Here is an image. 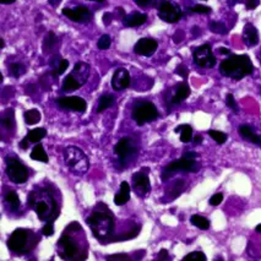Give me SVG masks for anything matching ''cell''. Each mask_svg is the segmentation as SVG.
I'll list each match as a JSON object with an SVG mask.
<instances>
[{"mask_svg": "<svg viewBox=\"0 0 261 261\" xmlns=\"http://www.w3.org/2000/svg\"><path fill=\"white\" fill-rule=\"evenodd\" d=\"M29 207L35 210L38 218L44 222H54L58 213V204L47 190L32 191L27 198Z\"/></svg>", "mask_w": 261, "mask_h": 261, "instance_id": "1", "label": "cell"}, {"mask_svg": "<svg viewBox=\"0 0 261 261\" xmlns=\"http://www.w3.org/2000/svg\"><path fill=\"white\" fill-rule=\"evenodd\" d=\"M86 223L91 227V230L97 239L109 237L114 229L113 213L105 209L103 204L97 205V209L91 213L90 217L86 218Z\"/></svg>", "mask_w": 261, "mask_h": 261, "instance_id": "2", "label": "cell"}, {"mask_svg": "<svg viewBox=\"0 0 261 261\" xmlns=\"http://www.w3.org/2000/svg\"><path fill=\"white\" fill-rule=\"evenodd\" d=\"M252 70H254V66L250 58L245 54L230 55L219 65V73L223 76L232 77L234 80L243 79L246 75H250Z\"/></svg>", "mask_w": 261, "mask_h": 261, "instance_id": "3", "label": "cell"}, {"mask_svg": "<svg viewBox=\"0 0 261 261\" xmlns=\"http://www.w3.org/2000/svg\"><path fill=\"white\" fill-rule=\"evenodd\" d=\"M38 243L37 235L32 230L18 228L11 233L8 239V248L16 254H25L32 250Z\"/></svg>", "mask_w": 261, "mask_h": 261, "instance_id": "4", "label": "cell"}, {"mask_svg": "<svg viewBox=\"0 0 261 261\" xmlns=\"http://www.w3.org/2000/svg\"><path fill=\"white\" fill-rule=\"evenodd\" d=\"M64 160L68 168L76 176H82L90 168L88 158L79 147L68 146L64 150Z\"/></svg>", "mask_w": 261, "mask_h": 261, "instance_id": "5", "label": "cell"}, {"mask_svg": "<svg viewBox=\"0 0 261 261\" xmlns=\"http://www.w3.org/2000/svg\"><path fill=\"white\" fill-rule=\"evenodd\" d=\"M58 246L60 248V255L65 260H85L87 257L86 250L77 244V241L70 234H63Z\"/></svg>", "mask_w": 261, "mask_h": 261, "instance_id": "6", "label": "cell"}, {"mask_svg": "<svg viewBox=\"0 0 261 261\" xmlns=\"http://www.w3.org/2000/svg\"><path fill=\"white\" fill-rule=\"evenodd\" d=\"M158 116H160V113H158L156 105L151 102H138L133 109V119L140 126L156 120Z\"/></svg>", "mask_w": 261, "mask_h": 261, "instance_id": "7", "label": "cell"}, {"mask_svg": "<svg viewBox=\"0 0 261 261\" xmlns=\"http://www.w3.org/2000/svg\"><path fill=\"white\" fill-rule=\"evenodd\" d=\"M199 169L200 165L195 160H187V158L182 157L180 160L171 162L165 168V171L162 173V182H166L174 173H179V172H183V173H193V172H198Z\"/></svg>", "mask_w": 261, "mask_h": 261, "instance_id": "8", "label": "cell"}, {"mask_svg": "<svg viewBox=\"0 0 261 261\" xmlns=\"http://www.w3.org/2000/svg\"><path fill=\"white\" fill-rule=\"evenodd\" d=\"M7 176L15 184H24L29 179V171L16 158H7Z\"/></svg>", "mask_w": 261, "mask_h": 261, "instance_id": "9", "label": "cell"}, {"mask_svg": "<svg viewBox=\"0 0 261 261\" xmlns=\"http://www.w3.org/2000/svg\"><path fill=\"white\" fill-rule=\"evenodd\" d=\"M194 63L200 68L211 69L216 65V58L212 54L210 44H202L193 53Z\"/></svg>", "mask_w": 261, "mask_h": 261, "instance_id": "10", "label": "cell"}, {"mask_svg": "<svg viewBox=\"0 0 261 261\" xmlns=\"http://www.w3.org/2000/svg\"><path fill=\"white\" fill-rule=\"evenodd\" d=\"M158 16L161 20L168 22V24H174L182 19L183 13L178 5L172 4L171 2L161 0L158 4Z\"/></svg>", "mask_w": 261, "mask_h": 261, "instance_id": "11", "label": "cell"}, {"mask_svg": "<svg viewBox=\"0 0 261 261\" xmlns=\"http://www.w3.org/2000/svg\"><path fill=\"white\" fill-rule=\"evenodd\" d=\"M138 152V146L135 145L132 138H123L114 147V154L119 157V161L121 163H125L129 158L134 157Z\"/></svg>", "mask_w": 261, "mask_h": 261, "instance_id": "12", "label": "cell"}, {"mask_svg": "<svg viewBox=\"0 0 261 261\" xmlns=\"http://www.w3.org/2000/svg\"><path fill=\"white\" fill-rule=\"evenodd\" d=\"M150 169L144 167L138 173L133 176V184H134V189L136 194L140 196H145L151 191V183H150L149 178Z\"/></svg>", "mask_w": 261, "mask_h": 261, "instance_id": "13", "label": "cell"}, {"mask_svg": "<svg viewBox=\"0 0 261 261\" xmlns=\"http://www.w3.org/2000/svg\"><path fill=\"white\" fill-rule=\"evenodd\" d=\"M57 104L64 109H70L74 112L84 113L86 110V101L79 96H69V97H60L57 99Z\"/></svg>", "mask_w": 261, "mask_h": 261, "instance_id": "14", "label": "cell"}, {"mask_svg": "<svg viewBox=\"0 0 261 261\" xmlns=\"http://www.w3.org/2000/svg\"><path fill=\"white\" fill-rule=\"evenodd\" d=\"M63 15L73 20L74 22H81V24L88 22L92 19V13L86 7H76L74 9L65 8V9H63Z\"/></svg>", "mask_w": 261, "mask_h": 261, "instance_id": "15", "label": "cell"}, {"mask_svg": "<svg viewBox=\"0 0 261 261\" xmlns=\"http://www.w3.org/2000/svg\"><path fill=\"white\" fill-rule=\"evenodd\" d=\"M130 82H132V79H130L129 71L124 68L116 69L112 77V87L115 91H123L129 87Z\"/></svg>", "mask_w": 261, "mask_h": 261, "instance_id": "16", "label": "cell"}, {"mask_svg": "<svg viewBox=\"0 0 261 261\" xmlns=\"http://www.w3.org/2000/svg\"><path fill=\"white\" fill-rule=\"evenodd\" d=\"M157 41L152 40V38H141L135 44L134 51L136 54L143 55V57H151L157 51Z\"/></svg>", "mask_w": 261, "mask_h": 261, "instance_id": "17", "label": "cell"}, {"mask_svg": "<svg viewBox=\"0 0 261 261\" xmlns=\"http://www.w3.org/2000/svg\"><path fill=\"white\" fill-rule=\"evenodd\" d=\"M189 96H190V87H189V85L187 82H180V84L177 86L174 93L172 94L171 98H169V102H171L172 104H179L182 103L184 99H187Z\"/></svg>", "mask_w": 261, "mask_h": 261, "instance_id": "18", "label": "cell"}, {"mask_svg": "<svg viewBox=\"0 0 261 261\" xmlns=\"http://www.w3.org/2000/svg\"><path fill=\"white\" fill-rule=\"evenodd\" d=\"M243 38L246 46H256V44L259 43V33H257V30L255 29L251 24H246L245 26H244Z\"/></svg>", "mask_w": 261, "mask_h": 261, "instance_id": "19", "label": "cell"}, {"mask_svg": "<svg viewBox=\"0 0 261 261\" xmlns=\"http://www.w3.org/2000/svg\"><path fill=\"white\" fill-rule=\"evenodd\" d=\"M69 62L66 59H63L60 55H55L52 59V76L58 77L60 75L65 73V70L68 69Z\"/></svg>", "mask_w": 261, "mask_h": 261, "instance_id": "20", "label": "cell"}, {"mask_svg": "<svg viewBox=\"0 0 261 261\" xmlns=\"http://www.w3.org/2000/svg\"><path fill=\"white\" fill-rule=\"evenodd\" d=\"M238 133L246 141H250V143L255 144V145L261 146V136L257 135L249 125H240L239 129H238Z\"/></svg>", "mask_w": 261, "mask_h": 261, "instance_id": "21", "label": "cell"}, {"mask_svg": "<svg viewBox=\"0 0 261 261\" xmlns=\"http://www.w3.org/2000/svg\"><path fill=\"white\" fill-rule=\"evenodd\" d=\"M130 200V185L127 182H121L120 191L119 194H115L114 204L116 206H123Z\"/></svg>", "mask_w": 261, "mask_h": 261, "instance_id": "22", "label": "cell"}, {"mask_svg": "<svg viewBox=\"0 0 261 261\" xmlns=\"http://www.w3.org/2000/svg\"><path fill=\"white\" fill-rule=\"evenodd\" d=\"M147 21V15L145 14H132V15H126L123 19V24L125 27H136L141 26Z\"/></svg>", "mask_w": 261, "mask_h": 261, "instance_id": "23", "label": "cell"}, {"mask_svg": "<svg viewBox=\"0 0 261 261\" xmlns=\"http://www.w3.org/2000/svg\"><path fill=\"white\" fill-rule=\"evenodd\" d=\"M81 86H82L81 82H80L79 80L75 79L73 74H69L68 76H66L65 79H64L62 88H63L64 92H73V91L79 90V88L81 87Z\"/></svg>", "mask_w": 261, "mask_h": 261, "instance_id": "24", "label": "cell"}, {"mask_svg": "<svg viewBox=\"0 0 261 261\" xmlns=\"http://www.w3.org/2000/svg\"><path fill=\"white\" fill-rule=\"evenodd\" d=\"M176 133H180V141L184 144L190 143L191 138H193V127L188 125V124L176 127Z\"/></svg>", "mask_w": 261, "mask_h": 261, "instance_id": "25", "label": "cell"}, {"mask_svg": "<svg viewBox=\"0 0 261 261\" xmlns=\"http://www.w3.org/2000/svg\"><path fill=\"white\" fill-rule=\"evenodd\" d=\"M31 158L35 161H40V162L48 163V155L46 154V151H44L43 146L41 145V144H38V145L33 147L31 152Z\"/></svg>", "mask_w": 261, "mask_h": 261, "instance_id": "26", "label": "cell"}, {"mask_svg": "<svg viewBox=\"0 0 261 261\" xmlns=\"http://www.w3.org/2000/svg\"><path fill=\"white\" fill-rule=\"evenodd\" d=\"M47 135V130L44 127H38V129H33L31 132H29V134L26 135L27 140L32 144L40 143L41 140Z\"/></svg>", "mask_w": 261, "mask_h": 261, "instance_id": "27", "label": "cell"}, {"mask_svg": "<svg viewBox=\"0 0 261 261\" xmlns=\"http://www.w3.org/2000/svg\"><path fill=\"white\" fill-rule=\"evenodd\" d=\"M24 118H25V121H26L27 125H35V124H37L38 121L41 120L42 115H41L40 110L30 109V110H27V112H25Z\"/></svg>", "mask_w": 261, "mask_h": 261, "instance_id": "28", "label": "cell"}, {"mask_svg": "<svg viewBox=\"0 0 261 261\" xmlns=\"http://www.w3.org/2000/svg\"><path fill=\"white\" fill-rule=\"evenodd\" d=\"M113 104H114V97H113L112 94H103V96L99 98L98 107H97V113H102L103 110L112 107Z\"/></svg>", "mask_w": 261, "mask_h": 261, "instance_id": "29", "label": "cell"}, {"mask_svg": "<svg viewBox=\"0 0 261 261\" xmlns=\"http://www.w3.org/2000/svg\"><path fill=\"white\" fill-rule=\"evenodd\" d=\"M5 201H7V204L9 205L13 211H18L21 207L20 199H19V195L15 191H9V193L5 195Z\"/></svg>", "mask_w": 261, "mask_h": 261, "instance_id": "30", "label": "cell"}, {"mask_svg": "<svg viewBox=\"0 0 261 261\" xmlns=\"http://www.w3.org/2000/svg\"><path fill=\"white\" fill-rule=\"evenodd\" d=\"M190 222H191V224H193V226L198 227L199 229L207 230L210 228V221H209V219L202 217V216H200V215L191 216Z\"/></svg>", "mask_w": 261, "mask_h": 261, "instance_id": "31", "label": "cell"}, {"mask_svg": "<svg viewBox=\"0 0 261 261\" xmlns=\"http://www.w3.org/2000/svg\"><path fill=\"white\" fill-rule=\"evenodd\" d=\"M2 124L8 129H13L15 126V115L13 109H8L2 118Z\"/></svg>", "mask_w": 261, "mask_h": 261, "instance_id": "32", "label": "cell"}, {"mask_svg": "<svg viewBox=\"0 0 261 261\" xmlns=\"http://www.w3.org/2000/svg\"><path fill=\"white\" fill-rule=\"evenodd\" d=\"M58 44H59V41H58V38L55 37V35L53 32H49L48 35H47V37L44 38V51L48 52V51H52L54 47H57Z\"/></svg>", "mask_w": 261, "mask_h": 261, "instance_id": "33", "label": "cell"}, {"mask_svg": "<svg viewBox=\"0 0 261 261\" xmlns=\"http://www.w3.org/2000/svg\"><path fill=\"white\" fill-rule=\"evenodd\" d=\"M9 71H10L11 76L20 77L25 73H26V68H25V65H22V64H20V63H14L10 65Z\"/></svg>", "mask_w": 261, "mask_h": 261, "instance_id": "34", "label": "cell"}, {"mask_svg": "<svg viewBox=\"0 0 261 261\" xmlns=\"http://www.w3.org/2000/svg\"><path fill=\"white\" fill-rule=\"evenodd\" d=\"M209 135L216 141V143L219 144V145L226 143L227 138H228L227 134H224V133L222 132H217V130H209Z\"/></svg>", "mask_w": 261, "mask_h": 261, "instance_id": "35", "label": "cell"}, {"mask_svg": "<svg viewBox=\"0 0 261 261\" xmlns=\"http://www.w3.org/2000/svg\"><path fill=\"white\" fill-rule=\"evenodd\" d=\"M207 257L204 252L201 251H193L188 254L187 256L183 257V261H206Z\"/></svg>", "mask_w": 261, "mask_h": 261, "instance_id": "36", "label": "cell"}, {"mask_svg": "<svg viewBox=\"0 0 261 261\" xmlns=\"http://www.w3.org/2000/svg\"><path fill=\"white\" fill-rule=\"evenodd\" d=\"M210 30L215 33H221V35H224L227 33V27L224 26V24L218 21H212L210 24Z\"/></svg>", "mask_w": 261, "mask_h": 261, "instance_id": "37", "label": "cell"}, {"mask_svg": "<svg viewBox=\"0 0 261 261\" xmlns=\"http://www.w3.org/2000/svg\"><path fill=\"white\" fill-rule=\"evenodd\" d=\"M183 190H184V182H183V180H178L176 184L173 185V188H172L171 198L176 199L177 196L180 195V193H182Z\"/></svg>", "mask_w": 261, "mask_h": 261, "instance_id": "38", "label": "cell"}, {"mask_svg": "<svg viewBox=\"0 0 261 261\" xmlns=\"http://www.w3.org/2000/svg\"><path fill=\"white\" fill-rule=\"evenodd\" d=\"M110 43H112V41H110L109 36L103 35L101 38H99L98 43H97V47H98L99 49H108L110 47Z\"/></svg>", "mask_w": 261, "mask_h": 261, "instance_id": "39", "label": "cell"}, {"mask_svg": "<svg viewBox=\"0 0 261 261\" xmlns=\"http://www.w3.org/2000/svg\"><path fill=\"white\" fill-rule=\"evenodd\" d=\"M222 201H223V195L221 193H217L209 200V204L211 206H218Z\"/></svg>", "mask_w": 261, "mask_h": 261, "instance_id": "40", "label": "cell"}, {"mask_svg": "<svg viewBox=\"0 0 261 261\" xmlns=\"http://www.w3.org/2000/svg\"><path fill=\"white\" fill-rule=\"evenodd\" d=\"M42 234L46 237H51L54 234V227H53V222H47L46 226L42 228Z\"/></svg>", "mask_w": 261, "mask_h": 261, "instance_id": "41", "label": "cell"}, {"mask_svg": "<svg viewBox=\"0 0 261 261\" xmlns=\"http://www.w3.org/2000/svg\"><path fill=\"white\" fill-rule=\"evenodd\" d=\"M191 11L196 14H209L211 11V8L205 7V5H195V7L191 8Z\"/></svg>", "mask_w": 261, "mask_h": 261, "instance_id": "42", "label": "cell"}, {"mask_svg": "<svg viewBox=\"0 0 261 261\" xmlns=\"http://www.w3.org/2000/svg\"><path fill=\"white\" fill-rule=\"evenodd\" d=\"M226 103L228 105L229 108H232L233 110H234L235 113L238 112V107H237V103H235V99L234 97H233V94H227V99H226Z\"/></svg>", "mask_w": 261, "mask_h": 261, "instance_id": "43", "label": "cell"}, {"mask_svg": "<svg viewBox=\"0 0 261 261\" xmlns=\"http://www.w3.org/2000/svg\"><path fill=\"white\" fill-rule=\"evenodd\" d=\"M135 4L139 5L140 8H147L152 7V5L156 4V0H134Z\"/></svg>", "mask_w": 261, "mask_h": 261, "instance_id": "44", "label": "cell"}, {"mask_svg": "<svg viewBox=\"0 0 261 261\" xmlns=\"http://www.w3.org/2000/svg\"><path fill=\"white\" fill-rule=\"evenodd\" d=\"M176 74L180 75V76H182L183 79H187V77H188V68H185L184 65H179V66H177V69H176Z\"/></svg>", "mask_w": 261, "mask_h": 261, "instance_id": "45", "label": "cell"}, {"mask_svg": "<svg viewBox=\"0 0 261 261\" xmlns=\"http://www.w3.org/2000/svg\"><path fill=\"white\" fill-rule=\"evenodd\" d=\"M105 260H129V256L125 254H119V255H108L107 257H105Z\"/></svg>", "mask_w": 261, "mask_h": 261, "instance_id": "46", "label": "cell"}, {"mask_svg": "<svg viewBox=\"0 0 261 261\" xmlns=\"http://www.w3.org/2000/svg\"><path fill=\"white\" fill-rule=\"evenodd\" d=\"M183 157L187 158V160H196V158L199 157V155L196 154V152L188 151V152H185V154H183Z\"/></svg>", "mask_w": 261, "mask_h": 261, "instance_id": "47", "label": "cell"}, {"mask_svg": "<svg viewBox=\"0 0 261 261\" xmlns=\"http://www.w3.org/2000/svg\"><path fill=\"white\" fill-rule=\"evenodd\" d=\"M260 4V0H246V8L248 9H255Z\"/></svg>", "mask_w": 261, "mask_h": 261, "instance_id": "48", "label": "cell"}, {"mask_svg": "<svg viewBox=\"0 0 261 261\" xmlns=\"http://www.w3.org/2000/svg\"><path fill=\"white\" fill-rule=\"evenodd\" d=\"M168 251L166 250V249H162V250H161L160 252H158V255H157V259L158 260H168L169 257H168Z\"/></svg>", "mask_w": 261, "mask_h": 261, "instance_id": "49", "label": "cell"}, {"mask_svg": "<svg viewBox=\"0 0 261 261\" xmlns=\"http://www.w3.org/2000/svg\"><path fill=\"white\" fill-rule=\"evenodd\" d=\"M112 18H113V15L112 14H104L103 15V21H104V24L105 25H109L110 24V21H112Z\"/></svg>", "mask_w": 261, "mask_h": 261, "instance_id": "50", "label": "cell"}, {"mask_svg": "<svg viewBox=\"0 0 261 261\" xmlns=\"http://www.w3.org/2000/svg\"><path fill=\"white\" fill-rule=\"evenodd\" d=\"M29 144H30V141L27 140V138H25L24 140H22L20 143V149L27 150V149H29Z\"/></svg>", "mask_w": 261, "mask_h": 261, "instance_id": "51", "label": "cell"}, {"mask_svg": "<svg viewBox=\"0 0 261 261\" xmlns=\"http://www.w3.org/2000/svg\"><path fill=\"white\" fill-rule=\"evenodd\" d=\"M201 143H202V138L200 135H196L195 138H194V144H195V145H199V144Z\"/></svg>", "mask_w": 261, "mask_h": 261, "instance_id": "52", "label": "cell"}, {"mask_svg": "<svg viewBox=\"0 0 261 261\" xmlns=\"http://www.w3.org/2000/svg\"><path fill=\"white\" fill-rule=\"evenodd\" d=\"M218 51H219V53H221V54H229V53H230L228 48H219Z\"/></svg>", "mask_w": 261, "mask_h": 261, "instance_id": "53", "label": "cell"}, {"mask_svg": "<svg viewBox=\"0 0 261 261\" xmlns=\"http://www.w3.org/2000/svg\"><path fill=\"white\" fill-rule=\"evenodd\" d=\"M15 0H0V3H3V4H11V3H14Z\"/></svg>", "mask_w": 261, "mask_h": 261, "instance_id": "54", "label": "cell"}, {"mask_svg": "<svg viewBox=\"0 0 261 261\" xmlns=\"http://www.w3.org/2000/svg\"><path fill=\"white\" fill-rule=\"evenodd\" d=\"M255 230H256L257 233H261V224H257L256 228H255Z\"/></svg>", "mask_w": 261, "mask_h": 261, "instance_id": "55", "label": "cell"}, {"mask_svg": "<svg viewBox=\"0 0 261 261\" xmlns=\"http://www.w3.org/2000/svg\"><path fill=\"white\" fill-rule=\"evenodd\" d=\"M0 41H2V48H4V47H5V43H4V40H0Z\"/></svg>", "mask_w": 261, "mask_h": 261, "instance_id": "56", "label": "cell"}, {"mask_svg": "<svg viewBox=\"0 0 261 261\" xmlns=\"http://www.w3.org/2000/svg\"><path fill=\"white\" fill-rule=\"evenodd\" d=\"M93 2H98V3H102V2H104V0H93Z\"/></svg>", "mask_w": 261, "mask_h": 261, "instance_id": "57", "label": "cell"}]
</instances>
